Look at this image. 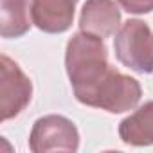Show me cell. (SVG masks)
<instances>
[{"label": "cell", "instance_id": "1", "mask_svg": "<svg viewBox=\"0 0 153 153\" xmlns=\"http://www.w3.org/2000/svg\"><path fill=\"white\" fill-rule=\"evenodd\" d=\"M65 70L74 97L85 106L123 114L142 97L140 83L108 63V49L99 36L83 31L72 34L65 49Z\"/></svg>", "mask_w": 153, "mask_h": 153}, {"label": "cell", "instance_id": "2", "mask_svg": "<svg viewBox=\"0 0 153 153\" xmlns=\"http://www.w3.org/2000/svg\"><path fill=\"white\" fill-rule=\"evenodd\" d=\"M115 58L137 74L153 72V31L137 18L126 20L114 38Z\"/></svg>", "mask_w": 153, "mask_h": 153}, {"label": "cell", "instance_id": "3", "mask_svg": "<svg viewBox=\"0 0 153 153\" xmlns=\"http://www.w3.org/2000/svg\"><path fill=\"white\" fill-rule=\"evenodd\" d=\"M29 149L33 153L67 151L76 153L79 149V131L76 124L65 115L49 114L34 121L29 135Z\"/></svg>", "mask_w": 153, "mask_h": 153}, {"label": "cell", "instance_id": "4", "mask_svg": "<svg viewBox=\"0 0 153 153\" xmlns=\"http://www.w3.org/2000/svg\"><path fill=\"white\" fill-rule=\"evenodd\" d=\"M33 97V83L9 56H0V110L2 121L20 115Z\"/></svg>", "mask_w": 153, "mask_h": 153}, {"label": "cell", "instance_id": "5", "mask_svg": "<svg viewBox=\"0 0 153 153\" xmlns=\"http://www.w3.org/2000/svg\"><path fill=\"white\" fill-rule=\"evenodd\" d=\"M79 0H33V24L47 34H61L72 27Z\"/></svg>", "mask_w": 153, "mask_h": 153}, {"label": "cell", "instance_id": "6", "mask_svg": "<svg viewBox=\"0 0 153 153\" xmlns=\"http://www.w3.org/2000/svg\"><path fill=\"white\" fill-rule=\"evenodd\" d=\"M121 11L114 0H87L79 15V29L83 33L108 38L119 31Z\"/></svg>", "mask_w": 153, "mask_h": 153}, {"label": "cell", "instance_id": "7", "mask_svg": "<svg viewBox=\"0 0 153 153\" xmlns=\"http://www.w3.org/2000/svg\"><path fill=\"white\" fill-rule=\"evenodd\" d=\"M119 137L128 146L142 148L153 144V101L144 103L119 123Z\"/></svg>", "mask_w": 153, "mask_h": 153}, {"label": "cell", "instance_id": "8", "mask_svg": "<svg viewBox=\"0 0 153 153\" xmlns=\"http://www.w3.org/2000/svg\"><path fill=\"white\" fill-rule=\"evenodd\" d=\"M31 0H0V34L2 38H20L31 29Z\"/></svg>", "mask_w": 153, "mask_h": 153}, {"label": "cell", "instance_id": "9", "mask_svg": "<svg viewBox=\"0 0 153 153\" xmlns=\"http://www.w3.org/2000/svg\"><path fill=\"white\" fill-rule=\"evenodd\" d=\"M117 4L130 15H146L153 11V0H117Z\"/></svg>", "mask_w": 153, "mask_h": 153}]
</instances>
